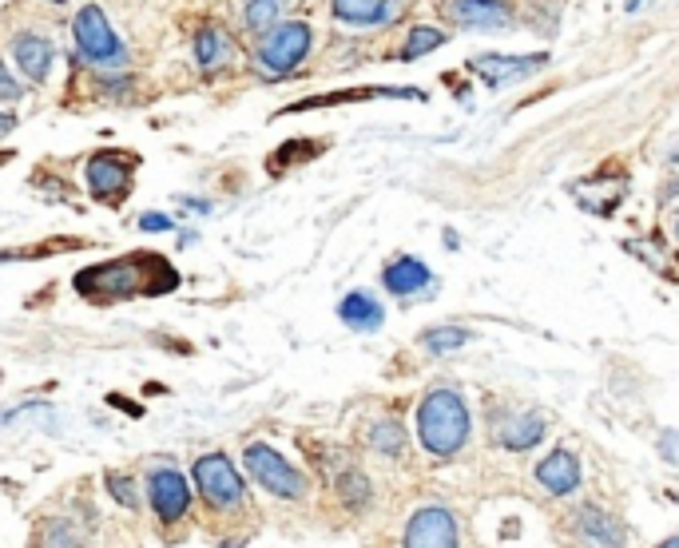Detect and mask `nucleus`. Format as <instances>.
Wrapping results in <instances>:
<instances>
[{
    "label": "nucleus",
    "mask_w": 679,
    "mask_h": 548,
    "mask_svg": "<svg viewBox=\"0 0 679 548\" xmlns=\"http://www.w3.org/2000/svg\"><path fill=\"white\" fill-rule=\"evenodd\" d=\"M175 286H180L175 266L163 255H151V251H132V255L75 274V291L92 303H120V298H140V294L155 298V294H168Z\"/></svg>",
    "instance_id": "nucleus-1"
},
{
    "label": "nucleus",
    "mask_w": 679,
    "mask_h": 548,
    "mask_svg": "<svg viewBox=\"0 0 679 548\" xmlns=\"http://www.w3.org/2000/svg\"><path fill=\"white\" fill-rule=\"evenodd\" d=\"M417 437L434 457H453L469 442V409L457 389H434L417 406Z\"/></svg>",
    "instance_id": "nucleus-2"
},
{
    "label": "nucleus",
    "mask_w": 679,
    "mask_h": 548,
    "mask_svg": "<svg viewBox=\"0 0 679 548\" xmlns=\"http://www.w3.org/2000/svg\"><path fill=\"white\" fill-rule=\"evenodd\" d=\"M72 37H75V48H80V57L88 60V64H123L128 60V48H123V40L112 32V24H108L104 9L100 4H84V9L72 17Z\"/></svg>",
    "instance_id": "nucleus-3"
},
{
    "label": "nucleus",
    "mask_w": 679,
    "mask_h": 548,
    "mask_svg": "<svg viewBox=\"0 0 679 548\" xmlns=\"http://www.w3.org/2000/svg\"><path fill=\"white\" fill-rule=\"evenodd\" d=\"M243 461H246V473H251L266 493H274V497H283V501L306 497V477H302L278 449H271V445H263V442L246 445Z\"/></svg>",
    "instance_id": "nucleus-4"
},
{
    "label": "nucleus",
    "mask_w": 679,
    "mask_h": 548,
    "mask_svg": "<svg viewBox=\"0 0 679 548\" xmlns=\"http://www.w3.org/2000/svg\"><path fill=\"white\" fill-rule=\"evenodd\" d=\"M311 40H314V32L306 20H286V24H278L274 32H266V40L259 44V64H263L271 77H286V72H294V68L306 60Z\"/></svg>",
    "instance_id": "nucleus-5"
},
{
    "label": "nucleus",
    "mask_w": 679,
    "mask_h": 548,
    "mask_svg": "<svg viewBox=\"0 0 679 548\" xmlns=\"http://www.w3.org/2000/svg\"><path fill=\"white\" fill-rule=\"evenodd\" d=\"M195 489L203 493V501L211 505V509H235V505H243V477H239V469L231 465V457L223 454H203L195 461Z\"/></svg>",
    "instance_id": "nucleus-6"
},
{
    "label": "nucleus",
    "mask_w": 679,
    "mask_h": 548,
    "mask_svg": "<svg viewBox=\"0 0 679 548\" xmlns=\"http://www.w3.org/2000/svg\"><path fill=\"white\" fill-rule=\"evenodd\" d=\"M135 163H140L135 155H123V152H115V148L95 152L92 160H88V168H84V180H88L92 199H100V203L115 207V203L132 191V168H135Z\"/></svg>",
    "instance_id": "nucleus-7"
},
{
    "label": "nucleus",
    "mask_w": 679,
    "mask_h": 548,
    "mask_svg": "<svg viewBox=\"0 0 679 548\" xmlns=\"http://www.w3.org/2000/svg\"><path fill=\"white\" fill-rule=\"evenodd\" d=\"M148 501L155 509V517L163 525H175V520L188 517L191 509V485L180 469H151L148 477Z\"/></svg>",
    "instance_id": "nucleus-8"
},
{
    "label": "nucleus",
    "mask_w": 679,
    "mask_h": 548,
    "mask_svg": "<svg viewBox=\"0 0 679 548\" xmlns=\"http://www.w3.org/2000/svg\"><path fill=\"white\" fill-rule=\"evenodd\" d=\"M548 64V52H528V57H505V52H485L469 60V72H477L485 88H505L513 80H525Z\"/></svg>",
    "instance_id": "nucleus-9"
},
{
    "label": "nucleus",
    "mask_w": 679,
    "mask_h": 548,
    "mask_svg": "<svg viewBox=\"0 0 679 548\" xmlns=\"http://www.w3.org/2000/svg\"><path fill=\"white\" fill-rule=\"evenodd\" d=\"M457 517L445 505H425L406 525V548H457Z\"/></svg>",
    "instance_id": "nucleus-10"
},
{
    "label": "nucleus",
    "mask_w": 679,
    "mask_h": 548,
    "mask_svg": "<svg viewBox=\"0 0 679 548\" xmlns=\"http://www.w3.org/2000/svg\"><path fill=\"white\" fill-rule=\"evenodd\" d=\"M449 20L457 29L497 32V29H509L513 12L500 0H449Z\"/></svg>",
    "instance_id": "nucleus-11"
},
{
    "label": "nucleus",
    "mask_w": 679,
    "mask_h": 548,
    "mask_svg": "<svg viewBox=\"0 0 679 548\" xmlns=\"http://www.w3.org/2000/svg\"><path fill=\"white\" fill-rule=\"evenodd\" d=\"M334 17L342 24L374 29V24H389L402 17V0H334Z\"/></svg>",
    "instance_id": "nucleus-12"
},
{
    "label": "nucleus",
    "mask_w": 679,
    "mask_h": 548,
    "mask_svg": "<svg viewBox=\"0 0 679 548\" xmlns=\"http://www.w3.org/2000/svg\"><path fill=\"white\" fill-rule=\"evenodd\" d=\"M12 52H17L20 72H24L32 84H44L48 68H52V60H57V48H52V40L37 37V32H20V37L12 40Z\"/></svg>",
    "instance_id": "nucleus-13"
},
{
    "label": "nucleus",
    "mask_w": 679,
    "mask_h": 548,
    "mask_svg": "<svg viewBox=\"0 0 679 548\" xmlns=\"http://www.w3.org/2000/svg\"><path fill=\"white\" fill-rule=\"evenodd\" d=\"M576 529L588 548H624V529L616 525V517L600 509V505H585L576 509Z\"/></svg>",
    "instance_id": "nucleus-14"
},
{
    "label": "nucleus",
    "mask_w": 679,
    "mask_h": 548,
    "mask_svg": "<svg viewBox=\"0 0 679 548\" xmlns=\"http://www.w3.org/2000/svg\"><path fill=\"white\" fill-rule=\"evenodd\" d=\"M537 481L557 497H568L572 489H580V461L568 449H553L545 461L537 465Z\"/></svg>",
    "instance_id": "nucleus-15"
},
{
    "label": "nucleus",
    "mask_w": 679,
    "mask_h": 548,
    "mask_svg": "<svg viewBox=\"0 0 679 548\" xmlns=\"http://www.w3.org/2000/svg\"><path fill=\"white\" fill-rule=\"evenodd\" d=\"M382 283H386L389 294L406 298V294H417V291H425V286H429V266H425L422 258H414V255H402V258H394V263L386 266Z\"/></svg>",
    "instance_id": "nucleus-16"
},
{
    "label": "nucleus",
    "mask_w": 679,
    "mask_h": 548,
    "mask_svg": "<svg viewBox=\"0 0 679 548\" xmlns=\"http://www.w3.org/2000/svg\"><path fill=\"white\" fill-rule=\"evenodd\" d=\"M231 52H235V44H231L226 29H219V24H203V29L195 32V64L203 68V72L226 68L231 64Z\"/></svg>",
    "instance_id": "nucleus-17"
},
{
    "label": "nucleus",
    "mask_w": 679,
    "mask_h": 548,
    "mask_svg": "<svg viewBox=\"0 0 679 548\" xmlns=\"http://www.w3.org/2000/svg\"><path fill=\"white\" fill-rule=\"evenodd\" d=\"M338 318L346 322L349 331H382V322H386V311H382V303H377L374 294L354 291V294H346V298H342Z\"/></svg>",
    "instance_id": "nucleus-18"
},
{
    "label": "nucleus",
    "mask_w": 679,
    "mask_h": 548,
    "mask_svg": "<svg viewBox=\"0 0 679 548\" xmlns=\"http://www.w3.org/2000/svg\"><path fill=\"white\" fill-rule=\"evenodd\" d=\"M497 437L505 449L520 454V449H533V445L545 437V417L537 414H520V417H509L505 426H497Z\"/></svg>",
    "instance_id": "nucleus-19"
},
{
    "label": "nucleus",
    "mask_w": 679,
    "mask_h": 548,
    "mask_svg": "<svg viewBox=\"0 0 679 548\" xmlns=\"http://www.w3.org/2000/svg\"><path fill=\"white\" fill-rule=\"evenodd\" d=\"M334 489H338L342 505H346L349 513H362L369 505V481L358 465H349V461L342 465V469L334 473Z\"/></svg>",
    "instance_id": "nucleus-20"
},
{
    "label": "nucleus",
    "mask_w": 679,
    "mask_h": 548,
    "mask_svg": "<svg viewBox=\"0 0 679 548\" xmlns=\"http://www.w3.org/2000/svg\"><path fill=\"white\" fill-rule=\"evenodd\" d=\"M88 537L84 529H75L72 520H48L44 532H40V548H84Z\"/></svg>",
    "instance_id": "nucleus-21"
},
{
    "label": "nucleus",
    "mask_w": 679,
    "mask_h": 548,
    "mask_svg": "<svg viewBox=\"0 0 679 548\" xmlns=\"http://www.w3.org/2000/svg\"><path fill=\"white\" fill-rule=\"evenodd\" d=\"M286 0H251L246 4V29L251 32H274L283 20Z\"/></svg>",
    "instance_id": "nucleus-22"
},
{
    "label": "nucleus",
    "mask_w": 679,
    "mask_h": 548,
    "mask_svg": "<svg viewBox=\"0 0 679 548\" xmlns=\"http://www.w3.org/2000/svg\"><path fill=\"white\" fill-rule=\"evenodd\" d=\"M369 449H377L382 457H402V449H406V434H402L397 422H377V426L369 429Z\"/></svg>",
    "instance_id": "nucleus-23"
},
{
    "label": "nucleus",
    "mask_w": 679,
    "mask_h": 548,
    "mask_svg": "<svg viewBox=\"0 0 679 548\" xmlns=\"http://www.w3.org/2000/svg\"><path fill=\"white\" fill-rule=\"evenodd\" d=\"M465 342H469V331H462V326H437V331H425L422 346L429 354H453L462 351Z\"/></svg>",
    "instance_id": "nucleus-24"
},
{
    "label": "nucleus",
    "mask_w": 679,
    "mask_h": 548,
    "mask_svg": "<svg viewBox=\"0 0 679 548\" xmlns=\"http://www.w3.org/2000/svg\"><path fill=\"white\" fill-rule=\"evenodd\" d=\"M445 44V32L437 29H414L406 40V48H402V60H417L425 57V52H437V48Z\"/></svg>",
    "instance_id": "nucleus-25"
},
{
    "label": "nucleus",
    "mask_w": 679,
    "mask_h": 548,
    "mask_svg": "<svg viewBox=\"0 0 679 548\" xmlns=\"http://www.w3.org/2000/svg\"><path fill=\"white\" fill-rule=\"evenodd\" d=\"M108 489H112L115 501L128 505V509H135V505H140V497H135L132 477H123V473H108Z\"/></svg>",
    "instance_id": "nucleus-26"
},
{
    "label": "nucleus",
    "mask_w": 679,
    "mask_h": 548,
    "mask_svg": "<svg viewBox=\"0 0 679 548\" xmlns=\"http://www.w3.org/2000/svg\"><path fill=\"white\" fill-rule=\"evenodd\" d=\"M140 227L143 231H171V219L160 215V211H148V215H140Z\"/></svg>",
    "instance_id": "nucleus-27"
},
{
    "label": "nucleus",
    "mask_w": 679,
    "mask_h": 548,
    "mask_svg": "<svg viewBox=\"0 0 679 548\" xmlns=\"http://www.w3.org/2000/svg\"><path fill=\"white\" fill-rule=\"evenodd\" d=\"M17 95H20V84L9 77V68L0 64V100H17Z\"/></svg>",
    "instance_id": "nucleus-28"
},
{
    "label": "nucleus",
    "mask_w": 679,
    "mask_h": 548,
    "mask_svg": "<svg viewBox=\"0 0 679 548\" xmlns=\"http://www.w3.org/2000/svg\"><path fill=\"white\" fill-rule=\"evenodd\" d=\"M12 128H17V115H9V112H0V140H4V135L12 132Z\"/></svg>",
    "instance_id": "nucleus-29"
},
{
    "label": "nucleus",
    "mask_w": 679,
    "mask_h": 548,
    "mask_svg": "<svg viewBox=\"0 0 679 548\" xmlns=\"http://www.w3.org/2000/svg\"><path fill=\"white\" fill-rule=\"evenodd\" d=\"M660 548H679V537H668V540H663Z\"/></svg>",
    "instance_id": "nucleus-30"
},
{
    "label": "nucleus",
    "mask_w": 679,
    "mask_h": 548,
    "mask_svg": "<svg viewBox=\"0 0 679 548\" xmlns=\"http://www.w3.org/2000/svg\"><path fill=\"white\" fill-rule=\"evenodd\" d=\"M640 4L643 0H628V12H640Z\"/></svg>",
    "instance_id": "nucleus-31"
},
{
    "label": "nucleus",
    "mask_w": 679,
    "mask_h": 548,
    "mask_svg": "<svg viewBox=\"0 0 679 548\" xmlns=\"http://www.w3.org/2000/svg\"><path fill=\"white\" fill-rule=\"evenodd\" d=\"M52 4H68V0H52Z\"/></svg>",
    "instance_id": "nucleus-32"
},
{
    "label": "nucleus",
    "mask_w": 679,
    "mask_h": 548,
    "mask_svg": "<svg viewBox=\"0 0 679 548\" xmlns=\"http://www.w3.org/2000/svg\"><path fill=\"white\" fill-rule=\"evenodd\" d=\"M671 497H676V501H679V493H671Z\"/></svg>",
    "instance_id": "nucleus-33"
}]
</instances>
